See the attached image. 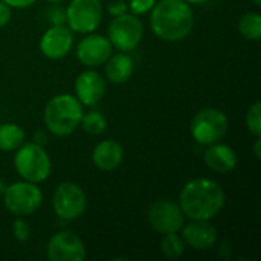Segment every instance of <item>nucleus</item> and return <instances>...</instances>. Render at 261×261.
Instances as JSON below:
<instances>
[{
    "label": "nucleus",
    "instance_id": "9",
    "mask_svg": "<svg viewBox=\"0 0 261 261\" xmlns=\"http://www.w3.org/2000/svg\"><path fill=\"white\" fill-rule=\"evenodd\" d=\"M66 11V24L73 34H90L102 23V2L101 0H70Z\"/></svg>",
    "mask_w": 261,
    "mask_h": 261
},
{
    "label": "nucleus",
    "instance_id": "19",
    "mask_svg": "<svg viewBox=\"0 0 261 261\" xmlns=\"http://www.w3.org/2000/svg\"><path fill=\"white\" fill-rule=\"evenodd\" d=\"M26 142L24 130L15 122L0 124V151H15Z\"/></svg>",
    "mask_w": 261,
    "mask_h": 261
},
{
    "label": "nucleus",
    "instance_id": "18",
    "mask_svg": "<svg viewBox=\"0 0 261 261\" xmlns=\"http://www.w3.org/2000/svg\"><path fill=\"white\" fill-rule=\"evenodd\" d=\"M104 66V78L112 84L127 83L135 72V61L128 52L112 54Z\"/></svg>",
    "mask_w": 261,
    "mask_h": 261
},
{
    "label": "nucleus",
    "instance_id": "21",
    "mask_svg": "<svg viewBox=\"0 0 261 261\" xmlns=\"http://www.w3.org/2000/svg\"><path fill=\"white\" fill-rule=\"evenodd\" d=\"M159 249L165 258L174 260V258H179L184 255L187 245H185V242L179 232H171V234L162 236L161 243H159Z\"/></svg>",
    "mask_w": 261,
    "mask_h": 261
},
{
    "label": "nucleus",
    "instance_id": "35",
    "mask_svg": "<svg viewBox=\"0 0 261 261\" xmlns=\"http://www.w3.org/2000/svg\"><path fill=\"white\" fill-rule=\"evenodd\" d=\"M125 2H128V0H125Z\"/></svg>",
    "mask_w": 261,
    "mask_h": 261
},
{
    "label": "nucleus",
    "instance_id": "32",
    "mask_svg": "<svg viewBox=\"0 0 261 261\" xmlns=\"http://www.w3.org/2000/svg\"><path fill=\"white\" fill-rule=\"evenodd\" d=\"M6 187H8V184H6L3 179H0V196H3V193H5V190H6Z\"/></svg>",
    "mask_w": 261,
    "mask_h": 261
},
{
    "label": "nucleus",
    "instance_id": "12",
    "mask_svg": "<svg viewBox=\"0 0 261 261\" xmlns=\"http://www.w3.org/2000/svg\"><path fill=\"white\" fill-rule=\"evenodd\" d=\"M112 54H113V46L107 38V35L96 34V32L86 34L78 41L75 49L76 60L83 66L90 69H96L102 66Z\"/></svg>",
    "mask_w": 261,
    "mask_h": 261
},
{
    "label": "nucleus",
    "instance_id": "29",
    "mask_svg": "<svg viewBox=\"0 0 261 261\" xmlns=\"http://www.w3.org/2000/svg\"><path fill=\"white\" fill-rule=\"evenodd\" d=\"M11 9H28L35 5L37 0H2Z\"/></svg>",
    "mask_w": 261,
    "mask_h": 261
},
{
    "label": "nucleus",
    "instance_id": "28",
    "mask_svg": "<svg viewBox=\"0 0 261 261\" xmlns=\"http://www.w3.org/2000/svg\"><path fill=\"white\" fill-rule=\"evenodd\" d=\"M12 18V9L0 0V29H3Z\"/></svg>",
    "mask_w": 261,
    "mask_h": 261
},
{
    "label": "nucleus",
    "instance_id": "34",
    "mask_svg": "<svg viewBox=\"0 0 261 261\" xmlns=\"http://www.w3.org/2000/svg\"><path fill=\"white\" fill-rule=\"evenodd\" d=\"M46 2H49V3H61L64 0H46Z\"/></svg>",
    "mask_w": 261,
    "mask_h": 261
},
{
    "label": "nucleus",
    "instance_id": "27",
    "mask_svg": "<svg viewBox=\"0 0 261 261\" xmlns=\"http://www.w3.org/2000/svg\"><path fill=\"white\" fill-rule=\"evenodd\" d=\"M107 12L112 17H118L122 15L125 12H128V2L125 0H113L107 5Z\"/></svg>",
    "mask_w": 261,
    "mask_h": 261
},
{
    "label": "nucleus",
    "instance_id": "2",
    "mask_svg": "<svg viewBox=\"0 0 261 261\" xmlns=\"http://www.w3.org/2000/svg\"><path fill=\"white\" fill-rule=\"evenodd\" d=\"M148 14L151 32L162 41H182L194 29L193 6L185 0H156Z\"/></svg>",
    "mask_w": 261,
    "mask_h": 261
},
{
    "label": "nucleus",
    "instance_id": "24",
    "mask_svg": "<svg viewBox=\"0 0 261 261\" xmlns=\"http://www.w3.org/2000/svg\"><path fill=\"white\" fill-rule=\"evenodd\" d=\"M12 236L20 243H26L29 240V237H31V228H29L28 222L24 220V217H17L12 222Z\"/></svg>",
    "mask_w": 261,
    "mask_h": 261
},
{
    "label": "nucleus",
    "instance_id": "4",
    "mask_svg": "<svg viewBox=\"0 0 261 261\" xmlns=\"http://www.w3.org/2000/svg\"><path fill=\"white\" fill-rule=\"evenodd\" d=\"M14 153V170L23 180L41 184L49 179L52 173V159L43 145L24 142Z\"/></svg>",
    "mask_w": 261,
    "mask_h": 261
},
{
    "label": "nucleus",
    "instance_id": "22",
    "mask_svg": "<svg viewBox=\"0 0 261 261\" xmlns=\"http://www.w3.org/2000/svg\"><path fill=\"white\" fill-rule=\"evenodd\" d=\"M107 125H109L107 118L101 112H96V110H90L87 113L84 112L81 122H80V127L83 128V132L90 136L102 135L107 130Z\"/></svg>",
    "mask_w": 261,
    "mask_h": 261
},
{
    "label": "nucleus",
    "instance_id": "8",
    "mask_svg": "<svg viewBox=\"0 0 261 261\" xmlns=\"http://www.w3.org/2000/svg\"><path fill=\"white\" fill-rule=\"evenodd\" d=\"M52 210L63 222H73L87 210V194L75 182H61L52 194Z\"/></svg>",
    "mask_w": 261,
    "mask_h": 261
},
{
    "label": "nucleus",
    "instance_id": "26",
    "mask_svg": "<svg viewBox=\"0 0 261 261\" xmlns=\"http://www.w3.org/2000/svg\"><path fill=\"white\" fill-rule=\"evenodd\" d=\"M47 20L50 24H66V11L58 6V3H52L47 9Z\"/></svg>",
    "mask_w": 261,
    "mask_h": 261
},
{
    "label": "nucleus",
    "instance_id": "11",
    "mask_svg": "<svg viewBox=\"0 0 261 261\" xmlns=\"http://www.w3.org/2000/svg\"><path fill=\"white\" fill-rule=\"evenodd\" d=\"M46 257L49 261H84L87 249L78 234L63 229L49 239Z\"/></svg>",
    "mask_w": 261,
    "mask_h": 261
},
{
    "label": "nucleus",
    "instance_id": "10",
    "mask_svg": "<svg viewBox=\"0 0 261 261\" xmlns=\"http://www.w3.org/2000/svg\"><path fill=\"white\" fill-rule=\"evenodd\" d=\"M147 222L154 232L164 236L179 232L185 223V216L177 202L171 199H158L147 211Z\"/></svg>",
    "mask_w": 261,
    "mask_h": 261
},
{
    "label": "nucleus",
    "instance_id": "20",
    "mask_svg": "<svg viewBox=\"0 0 261 261\" xmlns=\"http://www.w3.org/2000/svg\"><path fill=\"white\" fill-rule=\"evenodd\" d=\"M240 35L249 41H258L261 38V14L258 11L245 12L237 23Z\"/></svg>",
    "mask_w": 261,
    "mask_h": 261
},
{
    "label": "nucleus",
    "instance_id": "3",
    "mask_svg": "<svg viewBox=\"0 0 261 261\" xmlns=\"http://www.w3.org/2000/svg\"><path fill=\"white\" fill-rule=\"evenodd\" d=\"M84 106L72 93L54 95L44 106L43 121L46 130L57 138L73 135L81 122Z\"/></svg>",
    "mask_w": 261,
    "mask_h": 261
},
{
    "label": "nucleus",
    "instance_id": "23",
    "mask_svg": "<svg viewBox=\"0 0 261 261\" xmlns=\"http://www.w3.org/2000/svg\"><path fill=\"white\" fill-rule=\"evenodd\" d=\"M245 125L248 132L254 136H261V102L255 101L245 115Z\"/></svg>",
    "mask_w": 261,
    "mask_h": 261
},
{
    "label": "nucleus",
    "instance_id": "30",
    "mask_svg": "<svg viewBox=\"0 0 261 261\" xmlns=\"http://www.w3.org/2000/svg\"><path fill=\"white\" fill-rule=\"evenodd\" d=\"M261 136L258 138H255V144H254V154H255V158L257 159H260L261 158Z\"/></svg>",
    "mask_w": 261,
    "mask_h": 261
},
{
    "label": "nucleus",
    "instance_id": "14",
    "mask_svg": "<svg viewBox=\"0 0 261 261\" xmlns=\"http://www.w3.org/2000/svg\"><path fill=\"white\" fill-rule=\"evenodd\" d=\"M107 90V80L95 69L87 67L78 76L73 83V95L76 99L87 107L96 106L106 95Z\"/></svg>",
    "mask_w": 261,
    "mask_h": 261
},
{
    "label": "nucleus",
    "instance_id": "17",
    "mask_svg": "<svg viewBox=\"0 0 261 261\" xmlns=\"http://www.w3.org/2000/svg\"><path fill=\"white\" fill-rule=\"evenodd\" d=\"M203 161L211 171L219 174H225L236 170L239 164V158L234 148L228 144H223L222 141L206 147L203 153Z\"/></svg>",
    "mask_w": 261,
    "mask_h": 261
},
{
    "label": "nucleus",
    "instance_id": "7",
    "mask_svg": "<svg viewBox=\"0 0 261 261\" xmlns=\"http://www.w3.org/2000/svg\"><path fill=\"white\" fill-rule=\"evenodd\" d=\"M107 38L118 52L135 50L144 38V23L141 17L132 12L113 17L107 29Z\"/></svg>",
    "mask_w": 261,
    "mask_h": 261
},
{
    "label": "nucleus",
    "instance_id": "25",
    "mask_svg": "<svg viewBox=\"0 0 261 261\" xmlns=\"http://www.w3.org/2000/svg\"><path fill=\"white\" fill-rule=\"evenodd\" d=\"M156 0H128V12L141 17L151 11Z\"/></svg>",
    "mask_w": 261,
    "mask_h": 261
},
{
    "label": "nucleus",
    "instance_id": "31",
    "mask_svg": "<svg viewBox=\"0 0 261 261\" xmlns=\"http://www.w3.org/2000/svg\"><path fill=\"white\" fill-rule=\"evenodd\" d=\"M187 3H190L191 6H200V5H205L208 3L210 0H185Z\"/></svg>",
    "mask_w": 261,
    "mask_h": 261
},
{
    "label": "nucleus",
    "instance_id": "13",
    "mask_svg": "<svg viewBox=\"0 0 261 261\" xmlns=\"http://www.w3.org/2000/svg\"><path fill=\"white\" fill-rule=\"evenodd\" d=\"M38 47L47 60H63L73 47V32L67 24H50L43 32Z\"/></svg>",
    "mask_w": 261,
    "mask_h": 261
},
{
    "label": "nucleus",
    "instance_id": "33",
    "mask_svg": "<svg viewBox=\"0 0 261 261\" xmlns=\"http://www.w3.org/2000/svg\"><path fill=\"white\" fill-rule=\"evenodd\" d=\"M251 2H252V3H254L257 8H258V6H261V0H251Z\"/></svg>",
    "mask_w": 261,
    "mask_h": 261
},
{
    "label": "nucleus",
    "instance_id": "16",
    "mask_svg": "<svg viewBox=\"0 0 261 261\" xmlns=\"http://www.w3.org/2000/svg\"><path fill=\"white\" fill-rule=\"evenodd\" d=\"M92 162L101 171H115L124 162V147L118 141L102 139L92 150Z\"/></svg>",
    "mask_w": 261,
    "mask_h": 261
},
{
    "label": "nucleus",
    "instance_id": "15",
    "mask_svg": "<svg viewBox=\"0 0 261 261\" xmlns=\"http://www.w3.org/2000/svg\"><path fill=\"white\" fill-rule=\"evenodd\" d=\"M180 236L185 245L194 251H210L217 243V229L211 220H190L180 228Z\"/></svg>",
    "mask_w": 261,
    "mask_h": 261
},
{
    "label": "nucleus",
    "instance_id": "1",
    "mask_svg": "<svg viewBox=\"0 0 261 261\" xmlns=\"http://www.w3.org/2000/svg\"><path fill=\"white\" fill-rule=\"evenodd\" d=\"M177 203L188 220H213L223 211L226 194L217 180L196 177L182 187Z\"/></svg>",
    "mask_w": 261,
    "mask_h": 261
},
{
    "label": "nucleus",
    "instance_id": "5",
    "mask_svg": "<svg viewBox=\"0 0 261 261\" xmlns=\"http://www.w3.org/2000/svg\"><path fill=\"white\" fill-rule=\"evenodd\" d=\"M229 128L228 115L216 107L200 109L190 122V133L199 145H211L220 142Z\"/></svg>",
    "mask_w": 261,
    "mask_h": 261
},
{
    "label": "nucleus",
    "instance_id": "6",
    "mask_svg": "<svg viewBox=\"0 0 261 261\" xmlns=\"http://www.w3.org/2000/svg\"><path fill=\"white\" fill-rule=\"evenodd\" d=\"M43 191L38 184L18 180L9 184L3 193L5 208L15 217H28L35 214L43 205Z\"/></svg>",
    "mask_w": 261,
    "mask_h": 261
}]
</instances>
